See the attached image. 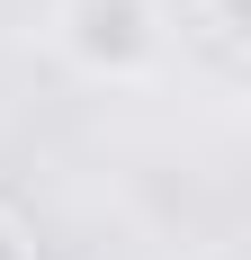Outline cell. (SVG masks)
<instances>
[{
    "label": "cell",
    "instance_id": "6da1fadb",
    "mask_svg": "<svg viewBox=\"0 0 251 260\" xmlns=\"http://www.w3.org/2000/svg\"><path fill=\"white\" fill-rule=\"evenodd\" d=\"M54 45L90 81H144L171 54V18H162V0H63Z\"/></svg>",
    "mask_w": 251,
    "mask_h": 260
},
{
    "label": "cell",
    "instance_id": "7a4b0ae2",
    "mask_svg": "<svg viewBox=\"0 0 251 260\" xmlns=\"http://www.w3.org/2000/svg\"><path fill=\"white\" fill-rule=\"evenodd\" d=\"M189 18H198V45L233 72L242 45H251V0H189Z\"/></svg>",
    "mask_w": 251,
    "mask_h": 260
},
{
    "label": "cell",
    "instance_id": "3957f363",
    "mask_svg": "<svg viewBox=\"0 0 251 260\" xmlns=\"http://www.w3.org/2000/svg\"><path fill=\"white\" fill-rule=\"evenodd\" d=\"M0 260H36V251H27V234L9 224V215H0Z\"/></svg>",
    "mask_w": 251,
    "mask_h": 260
}]
</instances>
